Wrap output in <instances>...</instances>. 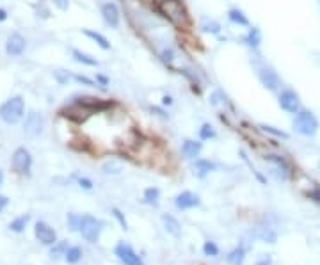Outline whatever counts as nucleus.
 <instances>
[{"instance_id":"a19ab883","label":"nucleus","mask_w":320,"mask_h":265,"mask_svg":"<svg viewBox=\"0 0 320 265\" xmlns=\"http://www.w3.org/2000/svg\"><path fill=\"white\" fill-rule=\"evenodd\" d=\"M256 265H272V258H270L269 255H267V257L261 258V260L258 262V264H256Z\"/></svg>"},{"instance_id":"39448f33","label":"nucleus","mask_w":320,"mask_h":265,"mask_svg":"<svg viewBox=\"0 0 320 265\" xmlns=\"http://www.w3.org/2000/svg\"><path fill=\"white\" fill-rule=\"evenodd\" d=\"M116 257L120 258V262L123 265H144L142 258L125 242H120L116 246Z\"/></svg>"},{"instance_id":"72a5a7b5","label":"nucleus","mask_w":320,"mask_h":265,"mask_svg":"<svg viewBox=\"0 0 320 265\" xmlns=\"http://www.w3.org/2000/svg\"><path fill=\"white\" fill-rule=\"evenodd\" d=\"M112 214H114V217L118 219V221H120L121 228H123V230H128V224H127V221H125L123 214H121L120 210H118V208H114V210H112Z\"/></svg>"},{"instance_id":"473e14b6","label":"nucleus","mask_w":320,"mask_h":265,"mask_svg":"<svg viewBox=\"0 0 320 265\" xmlns=\"http://www.w3.org/2000/svg\"><path fill=\"white\" fill-rule=\"evenodd\" d=\"M203 29H205L206 32H213V34H215V32H219V29H221V27H219L217 22H208V20H205V23H203Z\"/></svg>"},{"instance_id":"c85d7f7f","label":"nucleus","mask_w":320,"mask_h":265,"mask_svg":"<svg viewBox=\"0 0 320 265\" xmlns=\"http://www.w3.org/2000/svg\"><path fill=\"white\" fill-rule=\"evenodd\" d=\"M203 253H205L206 257H217L219 255V248L215 246L213 242H205V246H203Z\"/></svg>"},{"instance_id":"20e7f679","label":"nucleus","mask_w":320,"mask_h":265,"mask_svg":"<svg viewBox=\"0 0 320 265\" xmlns=\"http://www.w3.org/2000/svg\"><path fill=\"white\" fill-rule=\"evenodd\" d=\"M102 228H103V222L100 221V219L93 217V215L85 214L80 217V228H78V231H80L82 237H84L87 242H91V244L98 242Z\"/></svg>"},{"instance_id":"393cba45","label":"nucleus","mask_w":320,"mask_h":265,"mask_svg":"<svg viewBox=\"0 0 320 265\" xmlns=\"http://www.w3.org/2000/svg\"><path fill=\"white\" fill-rule=\"evenodd\" d=\"M260 41H261V34H260V30L258 29H251L248 32V36L244 38V43L248 45V47H258Z\"/></svg>"},{"instance_id":"a18cd8bd","label":"nucleus","mask_w":320,"mask_h":265,"mask_svg":"<svg viewBox=\"0 0 320 265\" xmlns=\"http://www.w3.org/2000/svg\"><path fill=\"white\" fill-rule=\"evenodd\" d=\"M2 180H4V173L0 171V185H2Z\"/></svg>"},{"instance_id":"ddd939ff","label":"nucleus","mask_w":320,"mask_h":265,"mask_svg":"<svg viewBox=\"0 0 320 265\" xmlns=\"http://www.w3.org/2000/svg\"><path fill=\"white\" fill-rule=\"evenodd\" d=\"M267 160H269L270 164H272L274 167H276V173H277V176L279 178H283V180H286L288 176H290V166L286 164V160L285 158H281V157H277V155H267Z\"/></svg>"},{"instance_id":"412c9836","label":"nucleus","mask_w":320,"mask_h":265,"mask_svg":"<svg viewBox=\"0 0 320 265\" xmlns=\"http://www.w3.org/2000/svg\"><path fill=\"white\" fill-rule=\"evenodd\" d=\"M213 169H215V166H213L210 160H197V162L194 164V171H196L199 176L208 175V173L213 171Z\"/></svg>"},{"instance_id":"bb28decb","label":"nucleus","mask_w":320,"mask_h":265,"mask_svg":"<svg viewBox=\"0 0 320 265\" xmlns=\"http://www.w3.org/2000/svg\"><path fill=\"white\" fill-rule=\"evenodd\" d=\"M228 16H230L231 22H233V23H239V25H248V23H249V22H248V18L244 16V13L240 11V9H231Z\"/></svg>"},{"instance_id":"aec40b11","label":"nucleus","mask_w":320,"mask_h":265,"mask_svg":"<svg viewBox=\"0 0 320 265\" xmlns=\"http://www.w3.org/2000/svg\"><path fill=\"white\" fill-rule=\"evenodd\" d=\"M66 251H68V242L66 240L54 244V248L50 251V258L52 260H59L61 257H66Z\"/></svg>"},{"instance_id":"c9c22d12","label":"nucleus","mask_w":320,"mask_h":265,"mask_svg":"<svg viewBox=\"0 0 320 265\" xmlns=\"http://www.w3.org/2000/svg\"><path fill=\"white\" fill-rule=\"evenodd\" d=\"M78 185H80L82 189H85V191H91V189H93V182H91L89 178H80L78 180Z\"/></svg>"},{"instance_id":"a878e982","label":"nucleus","mask_w":320,"mask_h":265,"mask_svg":"<svg viewBox=\"0 0 320 265\" xmlns=\"http://www.w3.org/2000/svg\"><path fill=\"white\" fill-rule=\"evenodd\" d=\"M66 262L68 264H77V262H80L82 258V249L77 248V246H73V248H68V251H66Z\"/></svg>"},{"instance_id":"b1692460","label":"nucleus","mask_w":320,"mask_h":265,"mask_svg":"<svg viewBox=\"0 0 320 265\" xmlns=\"http://www.w3.org/2000/svg\"><path fill=\"white\" fill-rule=\"evenodd\" d=\"M73 57H75V61H77V63H82V65L98 66V61L93 59L91 56H87V54H84V52H80V50H73Z\"/></svg>"},{"instance_id":"e433bc0d","label":"nucleus","mask_w":320,"mask_h":265,"mask_svg":"<svg viewBox=\"0 0 320 265\" xmlns=\"http://www.w3.org/2000/svg\"><path fill=\"white\" fill-rule=\"evenodd\" d=\"M54 4H56L59 9H63V11H66V9H68V5H69V2H68V0H54Z\"/></svg>"},{"instance_id":"f03ea898","label":"nucleus","mask_w":320,"mask_h":265,"mask_svg":"<svg viewBox=\"0 0 320 265\" xmlns=\"http://www.w3.org/2000/svg\"><path fill=\"white\" fill-rule=\"evenodd\" d=\"M23 111H25V103L21 96H14V98L7 100L0 105V118L9 125H14L23 118Z\"/></svg>"},{"instance_id":"2f4dec72","label":"nucleus","mask_w":320,"mask_h":265,"mask_svg":"<svg viewBox=\"0 0 320 265\" xmlns=\"http://www.w3.org/2000/svg\"><path fill=\"white\" fill-rule=\"evenodd\" d=\"M261 129H263V132H269V133H272V135H276V137H281V139H288V133L281 132V130H276L274 127H267V125H263Z\"/></svg>"},{"instance_id":"6ab92c4d","label":"nucleus","mask_w":320,"mask_h":265,"mask_svg":"<svg viewBox=\"0 0 320 265\" xmlns=\"http://www.w3.org/2000/svg\"><path fill=\"white\" fill-rule=\"evenodd\" d=\"M29 221H30V215L29 214L20 215V217H16L13 222H11V224H9V230L14 231V233H21V231L25 230L27 222H29Z\"/></svg>"},{"instance_id":"f704fd0d","label":"nucleus","mask_w":320,"mask_h":265,"mask_svg":"<svg viewBox=\"0 0 320 265\" xmlns=\"http://www.w3.org/2000/svg\"><path fill=\"white\" fill-rule=\"evenodd\" d=\"M308 198L313 201H317V203H320V189L319 187H313L310 193H308Z\"/></svg>"},{"instance_id":"0eeeda50","label":"nucleus","mask_w":320,"mask_h":265,"mask_svg":"<svg viewBox=\"0 0 320 265\" xmlns=\"http://www.w3.org/2000/svg\"><path fill=\"white\" fill-rule=\"evenodd\" d=\"M34 233H36V239H38L41 244H45V246H52V244H56V240H57L56 230L50 228L47 222H43V221L36 222Z\"/></svg>"},{"instance_id":"423d86ee","label":"nucleus","mask_w":320,"mask_h":265,"mask_svg":"<svg viewBox=\"0 0 320 265\" xmlns=\"http://www.w3.org/2000/svg\"><path fill=\"white\" fill-rule=\"evenodd\" d=\"M279 105H281L283 111L290 112V114H297L299 107H301V100H299V94L294 89H285L279 94Z\"/></svg>"},{"instance_id":"f257e3e1","label":"nucleus","mask_w":320,"mask_h":265,"mask_svg":"<svg viewBox=\"0 0 320 265\" xmlns=\"http://www.w3.org/2000/svg\"><path fill=\"white\" fill-rule=\"evenodd\" d=\"M160 13L180 29L189 25V14L180 0H160Z\"/></svg>"},{"instance_id":"c03bdc74","label":"nucleus","mask_w":320,"mask_h":265,"mask_svg":"<svg viewBox=\"0 0 320 265\" xmlns=\"http://www.w3.org/2000/svg\"><path fill=\"white\" fill-rule=\"evenodd\" d=\"M98 80L102 82V84H107V78L105 77H98Z\"/></svg>"},{"instance_id":"ea45409f","label":"nucleus","mask_w":320,"mask_h":265,"mask_svg":"<svg viewBox=\"0 0 320 265\" xmlns=\"http://www.w3.org/2000/svg\"><path fill=\"white\" fill-rule=\"evenodd\" d=\"M9 205V199L5 196H0V212H4L5 206Z\"/></svg>"},{"instance_id":"7ed1b4c3","label":"nucleus","mask_w":320,"mask_h":265,"mask_svg":"<svg viewBox=\"0 0 320 265\" xmlns=\"http://www.w3.org/2000/svg\"><path fill=\"white\" fill-rule=\"evenodd\" d=\"M294 129L297 133L301 135H306V137H312L317 133L319 130V120L315 118L312 111H299L295 114V120H294Z\"/></svg>"},{"instance_id":"79ce46f5","label":"nucleus","mask_w":320,"mask_h":265,"mask_svg":"<svg viewBox=\"0 0 320 265\" xmlns=\"http://www.w3.org/2000/svg\"><path fill=\"white\" fill-rule=\"evenodd\" d=\"M5 18H7V14H5V11H4V9H0V22H4Z\"/></svg>"},{"instance_id":"f8f14e48","label":"nucleus","mask_w":320,"mask_h":265,"mask_svg":"<svg viewBox=\"0 0 320 265\" xmlns=\"http://www.w3.org/2000/svg\"><path fill=\"white\" fill-rule=\"evenodd\" d=\"M102 14H103V20H105L107 25H111L112 29L120 25V11L116 7V4H103L102 7Z\"/></svg>"},{"instance_id":"cd10ccee","label":"nucleus","mask_w":320,"mask_h":265,"mask_svg":"<svg viewBox=\"0 0 320 265\" xmlns=\"http://www.w3.org/2000/svg\"><path fill=\"white\" fill-rule=\"evenodd\" d=\"M260 239L261 240H265V242H269V244H274L276 242V231H270L269 228H261V231H260Z\"/></svg>"},{"instance_id":"9b49d317","label":"nucleus","mask_w":320,"mask_h":265,"mask_svg":"<svg viewBox=\"0 0 320 265\" xmlns=\"http://www.w3.org/2000/svg\"><path fill=\"white\" fill-rule=\"evenodd\" d=\"M25 50V39L21 38L20 34H11L7 38V43H5V52L9 56L18 57L21 56V52Z\"/></svg>"},{"instance_id":"2eb2a0df","label":"nucleus","mask_w":320,"mask_h":265,"mask_svg":"<svg viewBox=\"0 0 320 265\" xmlns=\"http://www.w3.org/2000/svg\"><path fill=\"white\" fill-rule=\"evenodd\" d=\"M162 222H164V228H166V231L169 233V235L180 237V233H182V228H180V222L176 221L173 215L164 214L162 215Z\"/></svg>"},{"instance_id":"5701e85b","label":"nucleus","mask_w":320,"mask_h":265,"mask_svg":"<svg viewBox=\"0 0 320 265\" xmlns=\"http://www.w3.org/2000/svg\"><path fill=\"white\" fill-rule=\"evenodd\" d=\"M158 196H160V191L157 187H149L144 191V196H142V201L148 203V205H157L158 203Z\"/></svg>"},{"instance_id":"4468645a","label":"nucleus","mask_w":320,"mask_h":265,"mask_svg":"<svg viewBox=\"0 0 320 265\" xmlns=\"http://www.w3.org/2000/svg\"><path fill=\"white\" fill-rule=\"evenodd\" d=\"M258 75H260V80H261V84H263L265 87H269L270 91L277 89V86H279V77L276 75V71H274V69L261 68Z\"/></svg>"},{"instance_id":"37998d69","label":"nucleus","mask_w":320,"mask_h":265,"mask_svg":"<svg viewBox=\"0 0 320 265\" xmlns=\"http://www.w3.org/2000/svg\"><path fill=\"white\" fill-rule=\"evenodd\" d=\"M171 102H173V100H171V96H164V103H166V105H169Z\"/></svg>"},{"instance_id":"6e6552de","label":"nucleus","mask_w":320,"mask_h":265,"mask_svg":"<svg viewBox=\"0 0 320 265\" xmlns=\"http://www.w3.org/2000/svg\"><path fill=\"white\" fill-rule=\"evenodd\" d=\"M41 129H43L41 116H39L38 112L30 111L29 114H27V118H25V123H23V132H25V135L38 137L39 133H41Z\"/></svg>"},{"instance_id":"dca6fc26","label":"nucleus","mask_w":320,"mask_h":265,"mask_svg":"<svg viewBox=\"0 0 320 265\" xmlns=\"http://www.w3.org/2000/svg\"><path fill=\"white\" fill-rule=\"evenodd\" d=\"M201 151V142L197 141H191V139H187V141H184V146H182V153L185 155L187 158H194L197 157Z\"/></svg>"},{"instance_id":"58836bf2","label":"nucleus","mask_w":320,"mask_h":265,"mask_svg":"<svg viewBox=\"0 0 320 265\" xmlns=\"http://www.w3.org/2000/svg\"><path fill=\"white\" fill-rule=\"evenodd\" d=\"M162 59L166 61V63H171V61H173V52H171V50H164L162 52Z\"/></svg>"},{"instance_id":"a211bd4d","label":"nucleus","mask_w":320,"mask_h":265,"mask_svg":"<svg viewBox=\"0 0 320 265\" xmlns=\"http://www.w3.org/2000/svg\"><path fill=\"white\" fill-rule=\"evenodd\" d=\"M244 258H246V249H244L242 246H239V248H235L233 251H230V255L226 257V260L230 262L231 265H242Z\"/></svg>"},{"instance_id":"4be33fe9","label":"nucleus","mask_w":320,"mask_h":265,"mask_svg":"<svg viewBox=\"0 0 320 265\" xmlns=\"http://www.w3.org/2000/svg\"><path fill=\"white\" fill-rule=\"evenodd\" d=\"M84 34L87 36V38H91L93 41H96V43L100 45V47L103 48V50H109L111 48V43L107 41V38L105 36H102V34H98V32H94V30H84Z\"/></svg>"},{"instance_id":"9d476101","label":"nucleus","mask_w":320,"mask_h":265,"mask_svg":"<svg viewBox=\"0 0 320 265\" xmlns=\"http://www.w3.org/2000/svg\"><path fill=\"white\" fill-rule=\"evenodd\" d=\"M175 205H176V208H180V210L194 208V206L199 205V198H197L196 194L185 191V193H180L178 196L175 198Z\"/></svg>"},{"instance_id":"4c0bfd02","label":"nucleus","mask_w":320,"mask_h":265,"mask_svg":"<svg viewBox=\"0 0 320 265\" xmlns=\"http://www.w3.org/2000/svg\"><path fill=\"white\" fill-rule=\"evenodd\" d=\"M75 80L82 82V84H87V86H93L94 84L93 80H89V78H85V77H80V75H75Z\"/></svg>"},{"instance_id":"1a4fd4ad","label":"nucleus","mask_w":320,"mask_h":265,"mask_svg":"<svg viewBox=\"0 0 320 265\" xmlns=\"http://www.w3.org/2000/svg\"><path fill=\"white\" fill-rule=\"evenodd\" d=\"M30 164H32V157L25 148H18L13 155V167L18 173H29Z\"/></svg>"},{"instance_id":"f3484780","label":"nucleus","mask_w":320,"mask_h":265,"mask_svg":"<svg viewBox=\"0 0 320 265\" xmlns=\"http://www.w3.org/2000/svg\"><path fill=\"white\" fill-rule=\"evenodd\" d=\"M102 171L105 173V175H120L121 171H123V164L120 162V160H116V158H111V160H107L105 164L102 166Z\"/></svg>"},{"instance_id":"c756f323","label":"nucleus","mask_w":320,"mask_h":265,"mask_svg":"<svg viewBox=\"0 0 320 265\" xmlns=\"http://www.w3.org/2000/svg\"><path fill=\"white\" fill-rule=\"evenodd\" d=\"M68 224H69V230L77 231L80 228V217L77 214H68Z\"/></svg>"},{"instance_id":"7c9ffc66","label":"nucleus","mask_w":320,"mask_h":265,"mask_svg":"<svg viewBox=\"0 0 320 265\" xmlns=\"http://www.w3.org/2000/svg\"><path fill=\"white\" fill-rule=\"evenodd\" d=\"M213 135H215V132H213V129L210 125H203V127H201V130H199L201 139H212Z\"/></svg>"}]
</instances>
